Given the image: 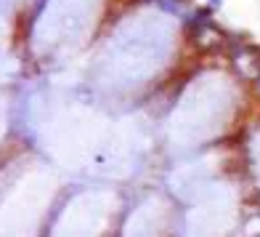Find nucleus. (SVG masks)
Instances as JSON below:
<instances>
[{
	"instance_id": "obj_1",
	"label": "nucleus",
	"mask_w": 260,
	"mask_h": 237,
	"mask_svg": "<svg viewBox=\"0 0 260 237\" xmlns=\"http://www.w3.org/2000/svg\"><path fill=\"white\" fill-rule=\"evenodd\" d=\"M218 3H220V0H212V6H218Z\"/></svg>"
}]
</instances>
